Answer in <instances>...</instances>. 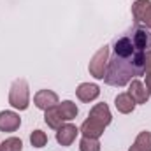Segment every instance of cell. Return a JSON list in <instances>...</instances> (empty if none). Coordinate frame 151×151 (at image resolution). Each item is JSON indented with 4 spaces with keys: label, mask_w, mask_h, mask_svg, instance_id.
Returning a JSON list of instances; mask_svg holds the SVG:
<instances>
[{
    "label": "cell",
    "mask_w": 151,
    "mask_h": 151,
    "mask_svg": "<svg viewBox=\"0 0 151 151\" xmlns=\"http://www.w3.org/2000/svg\"><path fill=\"white\" fill-rule=\"evenodd\" d=\"M151 49V34L142 27H132L114 40L113 56L107 62L104 81L121 88L144 74V55Z\"/></svg>",
    "instance_id": "cell-1"
},
{
    "label": "cell",
    "mask_w": 151,
    "mask_h": 151,
    "mask_svg": "<svg viewBox=\"0 0 151 151\" xmlns=\"http://www.w3.org/2000/svg\"><path fill=\"white\" fill-rule=\"evenodd\" d=\"M9 104L18 111H27L30 106V88L27 79H14L9 90Z\"/></svg>",
    "instance_id": "cell-2"
},
{
    "label": "cell",
    "mask_w": 151,
    "mask_h": 151,
    "mask_svg": "<svg viewBox=\"0 0 151 151\" xmlns=\"http://www.w3.org/2000/svg\"><path fill=\"white\" fill-rule=\"evenodd\" d=\"M107 62H109V46H102L90 60L88 70L95 79H104L106 69H107Z\"/></svg>",
    "instance_id": "cell-3"
},
{
    "label": "cell",
    "mask_w": 151,
    "mask_h": 151,
    "mask_svg": "<svg viewBox=\"0 0 151 151\" xmlns=\"http://www.w3.org/2000/svg\"><path fill=\"white\" fill-rule=\"evenodd\" d=\"M132 16L135 23H142L151 30V0H135L132 4Z\"/></svg>",
    "instance_id": "cell-4"
},
{
    "label": "cell",
    "mask_w": 151,
    "mask_h": 151,
    "mask_svg": "<svg viewBox=\"0 0 151 151\" xmlns=\"http://www.w3.org/2000/svg\"><path fill=\"white\" fill-rule=\"evenodd\" d=\"M34 104L40 111H47L49 107H55L58 104V95L53 90H39L34 95Z\"/></svg>",
    "instance_id": "cell-5"
},
{
    "label": "cell",
    "mask_w": 151,
    "mask_h": 151,
    "mask_svg": "<svg viewBox=\"0 0 151 151\" xmlns=\"http://www.w3.org/2000/svg\"><path fill=\"white\" fill-rule=\"evenodd\" d=\"M77 134H79V128L76 125H72V123H63L60 128H56V141L62 146H70L76 141Z\"/></svg>",
    "instance_id": "cell-6"
},
{
    "label": "cell",
    "mask_w": 151,
    "mask_h": 151,
    "mask_svg": "<svg viewBox=\"0 0 151 151\" xmlns=\"http://www.w3.org/2000/svg\"><path fill=\"white\" fill-rule=\"evenodd\" d=\"M21 125L19 114L14 111H0V132H16Z\"/></svg>",
    "instance_id": "cell-7"
},
{
    "label": "cell",
    "mask_w": 151,
    "mask_h": 151,
    "mask_svg": "<svg viewBox=\"0 0 151 151\" xmlns=\"http://www.w3.org/2000/svg\"><path fill=\"white\" fill-rule=\"evenodd\" d=\"M130 97H132V100L135 102V104H146L148 100H150V91H148V88L139 81V79H132L130 81V88H128V91H127Z\"/></svg>",
    "instance_id": "cell-8"
},
{
    "label": "cell",
    "mask_w": 151,
    "mask_h": 151,
    "mask_svg": "<svg viewBox=\"0 0 151 151\" xmlns=\"http://www.w3.org/2000/svg\"><path fill=\"white\" fill-rule=\"evenodd\" d=\"M76 95L81 102H91L95 99H99L100 95V88L93 83H81L76 90Z\"/></svg>",
    "instance_id": "cell-9"
},
{
    "label": "cell",
    "mask_w": 151,
    "mask_h": 151,
    "mask_svg": "<svg viewBox=\"0 0 151 151\" xmlns=\"http://www.w3.org/2000/svg\"><path fill=\"white\" fill-rule=\"evenodd\" d=\"M88 118H91V119L102 123L104 127H107V125L113 121V114H111V111H109L107 104H104V102H102V104H95V106L90 109Z\"/></svg>",
    "instance_id": "cell-10"
},
{
    "label": "cell",
    "mask_w": 151,
    "mask_h": 151,
    "mask_svg": "<svg viewBox=\"0 0 151 151\" xmlns=\"http://www.w3.org/2000/svg\"><path fill=\"white\" fill-rule=\"evenodd\" d=\"M104 130H106V127L102 125V123H99V121H95V119H91V118H88V119H84L83 121V125H81V134H83V137H91V139H99L102 134H104Z\"/></svg>",
    "instance_id": "cell-11"
},
{
    "label": "cell",
    "mask_w": 151,
    "mask_h": 151,
    "mask_svg": "<svg viewBox=\"0 0 151 151\" xmlns=\"http://www.w3.org/2000/svg\"><path fill=\"white\" fill-rule=\"evenodd\" d=\"M114 106H116V109H118V113L121 114H130L134 109H135V102L132 100V97L125 91V93H119L116 99H114Z\"/></svg>",
    "instance_id": "cell-12"
},
{
    "label": "cell",
    "mask_w": 151,
    "mask_h": 151,
    "mask_svg": "<svg viewBox=\"0 0 151 151\" xmlns=\"http://www.w3.org/2000/svg\"><path fill=\"white\" fill-rule=\"evenodd\" d=\"M58 106V104H56ZM49 107L47 111H44V121H46V125L49 127V128H60L63 123H65V119L62 118V114H60V111H58V107Z\"/></svg>",
    "instance_id": "cell-13"
},
{
    "label": "cell",
    "mask_w": 151,
    "mask_h": 151,
    "mask_svg": "<svg viewBox=\"0 0 151 151\" xmlns=\"http://www.w3.org/2000/svg\"><path fill=\"white\" fill-rule=\"evenodd\" d=\"M128 151H151V132H141Z\"/></svg>",
    "instance_id": "cell-14"
},
{
    "label": "cell",
    "mask_w": 151,
    "mask_h": 151,
    "mask_svg": "<svg viewBox=\"0 0 151 151\" xmlns=\"http://www.w3.org/2000/svg\"><path fill=\"white\" fill-rule=\"evenodd\" d=\"M58 111H60V114H62V118L65 119V121H70V119H74L76 116H77V106H76L72 100H63L62 104L58 102Z\"/></svg>",
    "instance_id": "cell-15"
},
{
    "label": "cell",
    "mask_w": 151,
    "mask_h": 151,
    "mask_svg": "<svg viewBox=\"0 0 151 151\" xmlns=\"http://www.w3.org/2000/svg\"><path fill=\"white\" fill-rule=\"evenodd\" d=\"M23 150V141L18 137H9L0 144V151H21Z\"/></svg>",
    "instance_id": "cell-16"
},
{
    "label": "cell",
    "mask_w": 151,
    "mask_h": 151,
    "mask_svg": "<svg viewBox=\"0 0 151 151\" xmlns=\"http://www.w3.org/2000/svg\"><path fill=\"white\" fill-rule=\"evenodd\" d=\"M30 142H32L34 148H44V146L47 144V135H46V132H42V130H34V132L30 134Z\"/></svg>",
    "instance_id": "cell-17"
},
{
    "label": "cell",
    "mask_w": 151,
    "mask_h": 151,
    "mask_svg": "<svg viewBox=\"0 0 151 151\" xmlns=\"http://www.w3.org/2000/svg\"><path fill=\"white\" fill-rule=\"evenodd\" d=\"M79 150L81 151H100V142H99V139L83 137L81 142H79Z\"/></svg>",
    "instance_id": "cell-18"
},
{
    "label": "cell",
    "mask_w": 151,
    "mask_h": 151,
    "mask_svg": "<svg viewBox=\"0 0 151 151\" xmlns=\"http://www.w3.org/2000/svg\"><path fill=\"white\" fill-rule=\"evenodd\" d=\"M144 72H151V49H148L144 55Z\"/></svg>",
    "instance_id": "cell-19"
},
{
    "label": "cell",
    "mask_w": 151,
    "mask_h": 151,
    "mask_svg": "<svg viewBox=\"0 0 151 151\" xmlns=\"http://www.w3.org/2000/svg\"><path fill=\"white\" fill-rule=\"evenodd\" d=\"M146 88L151 93V72H146Z\"/></svg>",
    "instance_id": "cell-20"
}]
</instances>
